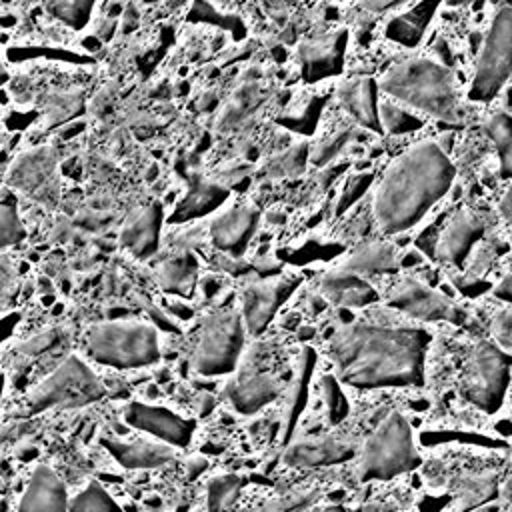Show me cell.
Returning <instances> with one entry per match:
<instances>
[{
  "label": "cell",
  "instance_id": "obj_1",
  "mask_svg": "<svg viewBox=\"0 0 512 512\" xmlns=\"http://www.w3.org/2000/svg\"><path fill=\"white\" fill-rule=\"evenodd\" d=\"M430 334L418 328L348 324L328 344L336 376L354 388H402L424 380Z\"/></svg>",
  "mask_w": 512,
  "mask_h": 512
},
{
  "label": "cell",
  "instance_id": "obj_2",
  "mask_svg": "<svg viewBox=\"0 0 512 512\" xmlns=\"http://www.w3.org/2000/svg\"><path fill=\"white\" fill-rule=\"evenodd\" d=\"M454 164L436 142H420L384 172L374 194V216L382 232L400 234L450 190Z\"/></svg>",
  "mask_w": 512,
  "mask_h": 512
},
{
  "label": "cell",
  "instance_id": "obj_3",
  "mask_svg": "<svg viewBox=\"0 0 512 512\" xmlns=\"http://www.w3.org/2000/svg\"><path fill=\"white\" fill-rule=\"evenodd\" d=\"M378 88L394 102L444 122L462 120V100L454 72L428 58H406L394 64Z\"/></svg>",
  "mask_w": 512,
  "mask_h": 512
},
{
  "label": "cell",
  "instance_id": "obj_4",
  "mask_svg": "<svg viewBox=\"0 0 512 512\" xmlns=\"http://www.w3.org/2000/svg\"><path fill=\"white\" fill-rule=\"evenodd\" d=\"M86 352L98 364L140 368L154 364L160 358V344L154 326L132 320H114L88 330Z\"/></svg>",
  "mask_w": 512,
  "mask_h": 512
},
{
  "label": "cell",
  "instance_id": "obj_5",
  "mask_svg": "<svg viewBox=\"0 0 512 512\" xmlns=\"http://www.w3.org/2000/svg\"><path fill=\"white\" fill-rule=\"evenodd\" d=\"M420 464L412 428L400 412L388 414L366 438L360 452L362 480H388Z\"/></svg>",
  "mask_w": 512,
  "mask_h": 512
},
{
  "label": "cell",
  "instance_id": "obj_6",
  "mask_svg": "<svg viewBox=\"0 0 512 512\" xmlns=\"http://www.w3.org/2000/svg\"><path fill=\"white\" fill-rule=\"evenodd\" d=\"M512 74V4L500 6L484 36L468 96L490 102Z\"/></svg>",
  "mask_w": 512,
  "mask_h": 512
},
{
  "label": "cell",
  "instance_id": "obj_7",
  "mask_svg": "<svg viewBox=\"0 0 512 512\" xmlns=\"http://www.w3.org/2000/svg\"><path fill=\"white\" fill-rule=\"evenodd\" d=\"M102 396L104 386L90 366L84 360L70 356L32 390L26 408L30 414H38L48 408H80L100 400Z\"/></svg>",
  "mask_w": 512,
  "mask_h": 512
},
{
  "label": "cell",
  "instance_id": "obj_8",
  "mask_svg": "<svg viewBox=\"0 0 512 512\" xmlns=\"http://www.w3.org/2000/svg\"><path fill=\"white\" fill-rule=\"evenodd\" d=\"M244 344L242 314L224 308L208 314L202 322L200 336L192 354L198 374L220 376L236 368Z\"/></svg>",
  "mask_w": 512,
  "mask_h": 512
},
{
  "label": "cell",
  "instance_id": "obj_9",
  "mask_svg": "<svg viewBox=\"0 0 512 512\" xmlns=\"http://www.w3.org/2000/svg\"><path fill=\"white\" fill-rule=\"evenodd\" d=\"M510 384V356L492 342H476L466 358L460 392L486 412H496Z\"/></svg>",
  "mask_w": 512,
  "mask_h": 512
},
{
  "label": "cell",
  "instance_id": "obj_10",
  "mask_svg": "<svg viewBox=\"0 0 512 512\" xmlns=\"http://www.w3.org/2000/svg\"><path fill=\"white\" fill-rule=\"evenodd\" d=\"M388 304L412 318L426 322H464V312L448 296L414 278H406L396 284L388 294Z\"/></svg>",
  "mask_w": 512,
  "mask_h": 512
},
{
  "label": "cell",
  "instance_id": "obj_11",
  "mask_svg": "<svg viewBox=\"0 0 512 512\" xmlns=\"http://www.w3.org/2000/svg\"><path fill=\"white\" fill-rule=\"evenodd\" d=\"M10 184L44 204H54L58 198L56 158L50 148H36L24 154L8 176Z\"/></svg>",
  "mask_w": 512,
  "mask_h": 512
},
{
  "label": "cell",
  "instance_id": "obj_12",
  "mask_svg": "<svg viewBox=\"0 0 512 512\" xmlns=\"http://www.w3.org/2000/svg\"><path fill=\"white\" fill-rule=\"evenodd\" d=\"M298 286V278H276L248 284L242 292V320L250 334H260L284 300Z\"/></svg>",
  "mask_w": 512,
  "mask_h": 512
},
{
  "label": "cell",
  "instance_id": "obj_13",
  "mask_svg": "<svg viewBox=\"0 0 512 512\" xmlns=\"http://www.w3.org/2000/svg\"><path fill=\"white\" fill-rule=\"evenodd\" d=\"M124 418L130 426L144 430L146 434H150L174 448L188 446L192 432H194V424L190 420H186V418L178 416L176 412L162 408V406L130 402L126 406Z\"/></svg>",
  "mask_w": 512,
  "mask_h": 512
},
{
  "label": "cell",
  "instance_id": "obj_14",
  "mask_svg": "<svg viewBox=\"0 0 512 512\" xmlns=\"http://www.w3.org/2000/svg\"><path fill=\"white\" fill-rule=\"evenodd\" d=\"M346 40V32L338 30L330 36L310 38L302 42L298 48L302 78L306 82H318L328 76H336L342 70Z\"/></svg>",
  "mask_w": 512,
  "mask_h": 512
},
{
  "label": "cell",
  "instance_id": "obj_15",
  "mask_svg": "<svg viewBox=\"0 0 512 512\" xmlns=\"http://www.w3.org/2000/svg\"><path fill=\"white\" fill-rule=\"evenodd\" d=\"M482 234L484 220L480 216L474 212H458L438 232L434 258L446 264H462Z\"/></svg>",
  "mask_w": 512,
  "mask_h": 512
},
{
  "label": "cell",
  "instance_id": "obj_16",
  "mask_svg": "<svg viewBox=\"0 0 512 512\" xmlns=\"http://www.w3.org/2000/svg\"><path fill=\"white\" fill-rule=\"evenodd\" d=\"M258 224L256 208L248 204H236L218 214L210 224V238L214 246L230 256H240L248 246Z\"/></svg>",
  "mask_w": 512,
  "mask_h": 512
},
{
  "label": "cell",
  "instance_id": "obj_17",
  "mask_svg": "<svg viewBox=\"0 0 512 512\" xmlns=\"http://www.w3.org/2000/svg\"><path fill=\"white\" fill-rule=\"evenodd\" d=\"M356 454V446L348 438L320 436L292 442L284 452L288 466H326L350 460Z\"/></svg>",
  "mask_w": 512,
  "mask_h": 512
},
{
  "label": "cell",
  "instance_id": "obj_18",
  "mask_svg": "<svg viewBox=\"0 0 512 512\" xmlns=\"http://www.w3.org/2000/svg\"><path fill=\"white\" fill-rule=\"evenodd\" d=\"M378 84L372 78H352L338 86L336 96L340 106L348 116L368 130H382L380 124V104H378Z\"/></svg>",
  "mask_w": 512,
  "mask_h": 512
},
{
  "label": "cell",
  "instance_id": "obj_19",
  "mask_svg": "<svg viewBox=\"0 0 512 512\" xmlns=\"http://www.w3.org/2000/svg\"><path fill=\"white\" fill-rule=\"evenodd\" d=\"M16 512H68L64 482L48 466H38L32 472Z\"/></svg>",
  "mask_w": 512,
  "mask_h": 512
},
{
  "label": "cell",
  "instance_id": "obj_20",
  "mask_svg": "<svg viewBox=\"0 0 512 512\" xmlns=\"http://www.w3.org/2000/svg\"><path fill=\"white\" fill-rule=\"evenodd\" d=\"M100 442L124 468H156L174 458V446L166 442H152L142 438L120 440L106 436Z\"/></svg>",
  "mask_w": 512,
  "mask_h": 512
},
{
  "label": "cell",
  "instance_id": "obj_21",
  "mask_svg": "<svg viewBox=\"0 0 512 512\" xmlns=\"http://www.w3.org/2000/svg\"><path fill=\"white\" fill-rule=\"evenodd\" d=\"M162 224V208L158 204H148L136 210L124 224L120 242L136 258H148L158 248Z\"/></svg>",
  "mask_w": 512,
  "mask_h": 512
},
{
  "label": "cell",
  "instance_id": "obj_22",
  "mask_svg": "<svg viewBox=\"0 0 512 512\" xmlns=\"http://www.w3.org/2000/svg\"><path fill=\"white\" fill-rule=\"evenodd\" d=\"M280 388V380L270 374H246L232 380L226 394L238 412L252 414L270 404L280 394Z\"/></svg>",
  "mask_w": 512,
  "mask_h": 512
},
{
  "label": "cell",
  "instance_id": "obj_23",
  "mask_svg": "<svg viewBox=\"0 0 512 512\" xmlns=\"http://www.w3.org/2000/svg\"><path fill=\"white\" fill-rule=\"evenodd\" d=\"M324 296L342 308H360L376 300V290L354 272L334 270L328 272L322 282Z\"/></svg>",
  "mask_w": 512,
  "mask_h": 512
},
{
  "label": "cell",
  "instance_id": "obj_24",
  "mask_svg": "<svg viewBox=\"0 0 512 512\" xmlns=\"http://www.w3.org/2000/svg\"><path fill=\"white\" fill-rule=\"evenodd\" d=\"M440 0H420L408 12L392 18L386 26V36L404 46H416L430 24Z\"/></svg>",
  "mask_w": 512,
  "mask_h": 512
},
{
  "label": "cell",
  "instance_id": "obj_25",
  "mask_svg": "<svg viewBox=\"0 0 512 512\" xmlns=\"http://www.w3.org/2000/svg\"><path fill=\"white\" fill-rule=\"evenodd\" d=\"M228 196V190L220 184L206 182V180H196L188 192V196L182 200V204L174 210L172 220L182 222L190 218L204 216L218 208Z\"/></svg>",
  "mask_w": 512,
  "mask_h": 512
},
{
  "label": "cell",
  "instance_id": "obj_26",
  "mask_svg": "<svg viewBox=\"0 0 512 512\" xmlns=\"http://www.w3.org/2000/svg\"><path fill=\"white\" fill-rule=\"evenodd\" d=\"M398 264L396 250L384 242H372L358 248L354 254L346 258L340 270L354 272V274H374V272H388L394 270Z\"/></svg>",
  "mask_w": 512,
  "mask_h": 512
},
{
  "label": "cell",
  "instance_id": "obj_27",
  "mask_svg": "<svg viewBox=\"0 0 512 512\" xmlns=\"http://www.w3.org/2000/svg\"><path fill=\"white\" fill-rule=\"evenodd\" d=\"M196 274H198V262L190 252L168 258L166 262H162L158 270L162 288L178 296H188L194 290Z\"/></svg>",
  "mask_w": 512,
  "mask_h": 512
},
{
  "label": "cell",
  "instance_id": "obj_28",
  "mask_svg": "<svg viewBox=\"0 0 512 512\" xmlns=\"http://www.w3.org/2000/svg\"><path fill=\"white\" fill-rule=\"evenodd\" d=\"M456 508L454 512H468L496 494V478L494 476H464L456 480Z\"/></svg>",
  "mask_w": 512,
  "mask_h": 512
},
{
  "label": "cell",
  "instance_id": "obj_29",
  "mask_svg": "<svg viewBox=\"0 0 512 512\" xmlns=\"http://www.w3.org/2000/svg\"><path fill=\"white\" fill-rule=\"evenodd\" d=\"M486 134L496 146L502 174L512 178V116L506 112H494L486 122Z\"/></svg>",
  "mask_w": 512,
  "mask_h": 512
},
{
  "label": "cell",
  "instance_id": "obj_30",
  "mask_svg": "<svg viewBox=\"0 0 512 512\" xmlns=\"http://www.w3.org/2000/svg\"><path fill=\"white\" fill-rule=\"evenodd\" d=\"M240 478L236 474L216 476L208 484V512H232L240 494Z\"/></svg>",
  "mask_w": 512,
  "mask_h": 512
},
{
  "label": "cell",
  "instance_id": "obj_31",
  "mask_svg": "<svg viewBox=\"0 0 512 512\" xmlns=\"http://www.w3.org/2000/svg\"><path fill=\"white\" fill-rule=\"evenodd\" d=\"M68 512H122L116 500L98 484L90 482L68 502Z\"/></svg>",
  "mask_w": 512,
  "mask_h": 512
},
{
  "label": "cell",
  "instance_id": "obj_32",
  "mask_svg": "<svg viewBox=\"0 0 512 512\" xmlns=\"http://www.w3.org/2000/svg\"><path fill=\"white\" fill-rule=\"evenodd\" d=\"M318 498L320 492L316 488H302L268 500L256 512H306L310 506L318 502Z\"/></svg>",
  "mask_w": 512,
  "mask_h": 512
},
{
  "label": "cell",
  "instance_id": "obj_33",
  "mask_svg": "<svg viewBox=\"0 0 512 512\" xmlns=\"http://www.w3.org/2000/svg\"><path fill=\"white\" fill-rule=\"evenodd\" d=\"M380 124L382 128H388L392 134H404L418 130L422 126V120L414 112L396 102H384L380 106Z\"/></svg>",
  "mask_w": 512,
  "mask_h": 512
},
{
  "label": "cell",
  "instance_id": "obj_34",
  "mask_svg": "<svg viewBox=\"0 0 512 512\" xmlns=\"http://www.w3.org/2000/svg\"><path fill=\"white\" fill-rule=\"evenodd\" d=\"M306 160H308V146L304 142H300L298 146H292V148L284 150L282 154H278L276 158H272L270 164L266 166V172L272 178L296 176L304 170Z\"/></svg>",
  "mask_w": 512,
  "mask_h": 512
},
{
  "label": "cell",
  "instance_id": "obj_35",
  "mask_svg": "<svg viewBox=\"0 0 512 512\" xmlns=\"http://www.w3.org/2000/svg\"><path fill=\"white\" fill-rule=\"evenodd\" d=\"M92 4L94 0H48L50 12L70 26H82L90 16Z\"/></svg>",
  "mask_w": 512,
  "mask_h": 512
},
{
  "label": "cell",
  "instance_id": "obj_36",
  "mask_svg": "<svg viewBox=\"0 0 512 512\" xmlns=\"http://www.w3.org/2000/svg\"><path fill=\"white\" fill-rule=\"evenodd\" d=\"M24 236V228L18 220L16 208L10 202L0 200V250L20 242Z\"/></svg>",
  "mask_w": 512,
  "mask_h": 512
},
{
  "label": "cell",
  "instance_id": "obj_37",
  "mask_svg": "<svg viewBox=\"0 0 512 512\" xmlns=\"http://www.w3.org/2000/svg\"><path fill=\"white\" fill-rule=\"evenodd\" d=\"M314 368V352L310 348L304 350L302 354V362H300V378H298V386L300 388H306V382H308V376ZM304 392H296L294 390V396H292V402H290V416H288V426H286V436L292 432L294 428V422L302 410V404H304Z\"/></svg>",
  "mask_w": 512,
  "mask_h": 512
},
{
  "label": "cell",
  "instance_id": "obj_38",
  "mask_svg": "<svg viewBox=\"0 0 512 512\" xmlns=\"http://www.w3.org/2000/svg\"><path fill=\"white\" fill-rule=\"evenodd\" d=\"M348 136H350V130H348V128H338V130H334L330 136H326V138L312 150V162H314L316 166L328 164V162L344 148V144L348 142Z\"/></svg>",
  "mask_w": 512,
  "mask_h": 512
},
{
  "label": "cell",
  "instance_id": "obj_39",
  "mask_svg": "<svg viewBox=\"0 0 512 512\" xmlns=\"http://www.w3.org/2000/svg\"><path fill=\"white\" fill-rule=\"evenodd\" d=\"M490 330L496 346L512 358V312L498 310L490 322Z\"/></svg>",
  "mask_w": 512,
  "mask_h": 512
},
{
  "label": "cell",
  "instance_id": "obj_40",
  "mask_svg": "<svg viewBox=\"0 0 512 512\" xmlns=\"http://www.w3.org/2000/svg\"><path fill=\"white\" fill-rule=\"evenodd\" d=\"M372 184V174H356V176H350L344 184V190L340 194V200H338V206H336V212H344L348 206H352L366 190L368 186Z\"/></svg>",
  "mask_w": 512,
  "mask_h": 512
},
{
  "label": "cell",
  "instance_id": "obj_41",
  "mask_svg": "<svg viewBox=\"0 0 512 512\" xmlns=\"http://www.w3.org/2000/svg\"><path fill=\"white\" fill-rule=\"evenodd\" d=\"M18 292V274L8 256H0V310L6 308Z\"/></svg>",
  "mask_w": 512,
  "mask_h": 512
},
{
  "label": "cell",
  "instance_id": "obj_42",
  "mask_svg": "<svg viewBox=\"0 0 512 512\" xmlns=\"http://www.w3.org/2000/svg\"><path fill=\"white\" fill-rule=\"evenodd\" d=\"M322 388L326 392V402H328V412H330V420L332 422H338L340 418L346 416L348 412V404H346V398L342 396L336 380L332 376H326L322 378Z\"/></svg>",
  "mask_w": 512,
  "mask_h": 512
},
{
  "label": "cell",
  "instance_id": "obj_43",
  "mask_svg": "<svg viewBox=\"0 0 512 512\" xmlns=\"http://www.w3.org/2000/svg\"><path fill=\"white\" fill-rule=\"evenodd\" d=\"M494 294L506 302L512 304V274H508L504 280H500L494 288Z\"/></svg>",
  "mask_w": 512,
  "mask_h": 512
},
{
  "label": "cell",
  "instance_id": "obj_44",
  "mask_svg": "<svg viewBox=\"0 0 512 512\" xmlns=\"http://www.w3.org/2000/svg\"><path fill=\"white\" fill-rule=\"evenodd\" d=\"M500 212H502V216L506 218V222L512 224V184H510L508 192L504 194V198H502V202H500Z\"/></svg>",
  "mask_w": 512,
  "mask_h": 512
},
{
  "label": "cell",
  "instance_id": "obj_45",
  "mask_svg": "<svg viewBox=\"0 0 512 512\" xmlns=\"http://www.w3.org/2000/svg\"><path fill=\"white\" fill-rule=\"evenodd\" d=\"M396 2H400V0H366L364 8H368L370 12H382V10L390 8V6H394Z\"/></svg>",
  "mask_w": 512,
  "mask_h": 512
},
{
  "label": "cell",
  "instance_id": "obj_46",
  "mask_svg": "<svg viewBox=\"0 0 512 512\" xmlns=\"http://www.w3.org/2000/svg\"><path fill=\"white\" fill-rule=\"evenodd\" d=\"M6 78H8V74H6V68H4V64H2V58H0V84H2Z\"/></svg>",
  "mask_w": 512,
  "mask_h": 512
},
{
  "label": "cell",
  "instance_id": "obj_47",
  "mask_svg": "<svg viewBox=\"0 0 512 512\" xmlns=\"http://www.w3.org/2000/svg\"><path fill=\"white\" fill-rule=\"evenodd\" d=\"M448 4H452V6H460V4H468V2H472V0H446Z\"/></svg>",
  "mask_w": 512,
  "mask_h": 512
},
{
  "label": "cell",
  "instance_id": "obj_48",
  "mask_svg": "<svg viewBox=\"0 0 512 512\" xmlns=\"http://www.w3.org/2000/svg\"><path fill=\"white\" fill-rule=\"evenodd\" d=\"M326 512H344V510H342V506H338V504H334V506H330V508H328V510H326Z\"/></svg>",
  "mask_w": 512,
  "mask_h": 512
},
{
  "label": "cell",
  "instance_id": "obj_49",
  "mask_svg": "<svg viewBox=\"0 0 512 512\" xmlns=\"http://www.w3.org/2000/svg\"><path fill=\"white\" fill-rule=\"evenodd\" d=\"M364 512H378V510H376V508H366Z\"/></svg>",
  "mask_w": 512,
  "mask_h": 512
},
{
  "label": "cell",
  "instance_id": "obj_50",
  "mask_svg": "<svg viewBox=\"0 0 512 512\" xmlns=\"http://www.w3.org/2000/svg\"><path fill=\"white\" fill-rule=\"evenodd\" d=\"M0 390H2V376H0Z\"/></svg>",
  "mask_w": 512,
  "mask_h": 512
},
{
  "label": "cell",
  "instance_id": "obj_51",
  "mask_svg": "<svg viewBox=\"0 0 512 512\" xmlns=\"http://www.w3.org/2000/svg\"><path fill=\"white\" fill-rule=\"evenodd\" d=\"M0 2H4V0H0Z\"/></svg>",
  "mask_w": 512,
  "mask_h": 512
}]
</instances>
